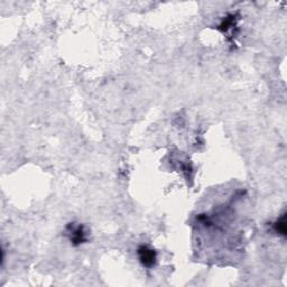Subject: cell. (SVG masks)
<instances>
[{
  "label": "cell",
  "instance_id": "1",
  "mask_svg": "<svg viewBox=\"0 0 287 287\" xmlns=\"http://www.w3.org/2000/svg\"><path fill=\"white\" fill-rule=\"evenodd\" d=\"M66 231H68V235L71 240V243L78 246L81 244H84L88 240V233L85 231L84 225L82 224H74L70 223L66 227Z\"/></svg>",
  "mask_w": 287,
  "mask_h": 287
},
{
  "label": "cell",
  "instance_id": "3",
  "mask_svg": "<svg viewBox=\"0 0 287 287\" xmlns=\"http://www.w3.org/2000/svg\"><path fill=\"white\" fill-rule=\"evenodd\" d=\"M274 229L278 234H281V235L286 234V217H285V214L281 215V218L278 219V221L275 223Z\"/></svg>",
  "mask_w": 287,
  "mask_h": 287
},
{
  "label": "cell",
  "instance_id": "2",
  "mask_svg": "<svg viewBox=\"0 0 287 287\" xmlns=\"http://www.w3.org/2000/svg\"><path fill=\"white\" fill-rule=\"evenodd\" d=\"M138 258H139L140 263L147 268L153 267L156 264L157 256L156 253L148 246H140L138 248Z\"/></svg>",
  "mask_w": 287,
  "mask_h": 287
}]
</instances>
